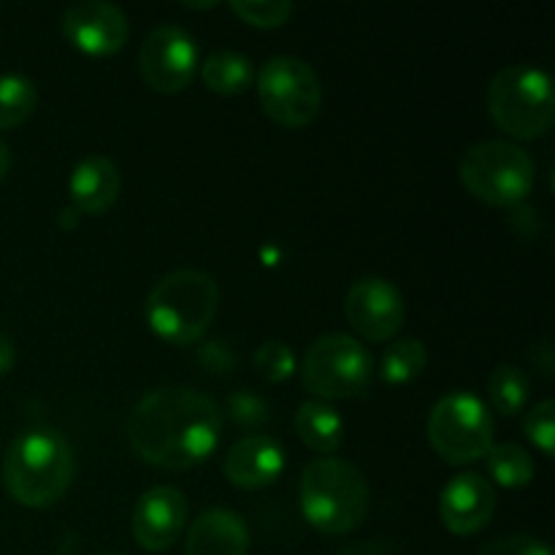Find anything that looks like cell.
Masks as SVG:
<instances>
[{
    "instance_id": "24",
    "label": "cell",
    "mask_w": 555,
    "mask_h": 555,
    "mask_svg": "<svg viewBox=\"0 0 555 555\" xmlns=\"http://www.w3.org/2000/svg\"><path fill=\"white\" fill-rule=\"evenodd\" d=\"M231 11L242 22L255 27H282L293 14V3L287 0H231Z\"/></svg>"
},
{
    "instance_id": "26",
    "label": "cell",
    "mask_w": 555,
    "mask_h": 555,
    "mask_svg": "<svg viewBox=\"0 0 555 555\" xmlns=\"http://www.w3.org/2000/svg\"><path fill=\"white\" fill-rule=\"evenodd\" d=\"M524 431L534 448L542 450V455L553 459L555 453V401L542 399L526 412L524 417Z\"/></svg>"
},
{
    "instance_id": "10",
    "label": "cell",
    "mask_w": 555,
    "mask_h": 555,
    "mask_svg": "<svg viewBox=\"0 0 555 555\" xmlns=\"http://www.w3.org/2000/svg\"><path fill=\"white\" fill-rule=\"evenodd\" d=\"M139 70L144 85L155 92H182L198 70L195 38L179 25L155 27L139 49Z\"/></svg>"
},
{
    "instance_id": "16",
    "label": "cell",
    "mask_w": 555,
    "mask_h": 555,
    "mask_svg": "<svg viewBox=\"0 0 555 555\" xmlns=\"http://www.w3.org/2000/svg\"><path fill=\"white\" fill-rule=\"evenodd\" d=\"M122 190V173L106 155H90L79 160L70 173V206L79 215H103L112 209Z\"/></svg>"
},
{
    "instance_id": "20",
    "label": "cell",
    "mask_w": 555,
    "mask_h": 555,
    "mask_svg": "<svg viewBox=\"0 0 555 555\" xmlns=\"http://www.w3.org/2000/svg\"><path fill=\"white\" fill-rule=\"evenodd\" d=\"M428 366V350L415 336H404L399 341H390L379 358V377L388 385H406L423 374Z\"/></svg>"
},
{
    "instance_id": "29",
    "label": "cell",
    "mask_w": 555,
    "mask_h": 555,
    "mask_svg": "<svg viewBox=\"0 0 555 555\" xmlns=\"http://www.w3.org/2000/svg\"><path fill=\"white\" fill-rule=\"evenodd\" d=\"M14 361H16L14 345H11L9 336L0 331V374H9L11 369H14Z\"/></svg>"
},
{
    "instance_id": "27",
    "label": "cell",
    "mask_w": 555,
    "mask_h": 555,
    "mask_svg": "<svg viewBox=\"0 0 555 555\" xmlns=\"http://www.w3.org/2000/svg\"><path fill=\"white\" fill-rule=\"evenodd\" d=\"M477 555H551V547L534 537H504L482 547Z\"/></svg>"
},
{
    "instance_id": "11",
    "label": "cell",
    "mask_w": 555,
    "mask_h": 555,
    "mask_svg": "<svg viewBox=\"0 0 555 555\" xmlns=\"http://www.w3.org/2000/svg\"><path fill=\"white\" fill-rule=\"evenodd\" d=\"M347 323L361 339L390 341L401 331L406 318V304L399 287L383 276H363L352 282L345 296Z\"/></svg>"
},
{
    "instance_id": "15",
    "label": "cell",
    "mask_w": 555,
    "mask_h": 555,
    "mask_svg": "<svg viewBox=\"0 0 555 555\" xmlns=\"http://www.w3.org/2000/svg\"><path fill=\"white\" fill-rule=\"evenodd\" d=\"M222 472L233 486L244 488V491L266 488L280 480V475L285 472V450L274 437L249 434L231 444L225 461H222Z\"/></svg>"
},
{
    "instance_id": "18",
    "label": "cell",
    "mask_w": 555,
    "mask_h": 555,
    "mask_svg": "<svg viewBox=\"0 0 555 555\" xmlns=\"http://www.w3.org/2000/svg\"><path fill=\"white\" fill-rule=\"evenodd\" d=\"M298 439L320 455H331L345 442V421L325 401H304L293 417Z\"/></svg>"
},
{
    "instance_id": "30",
    "label": "cell",
    "mask_w": 555,
    "mask_h": 555,
    "mask_svg": "<svg viewBox=\"0 0 555 555\" xmlns=\"http://www.w3.org/2000/svg\"><path fill=\"white\" fill-rule=\"evenodd\" d=\"M9 166H11V155H9V146L0 141V182H3V177L9 173Z\"/></svg>"
},
{
    "instance_id": "28",
    "label": "cell",
    "mask_w": 555,
    "mask_h": 555,
    "mask_svg": "<svg viewBox=\"0 0 555 555\" xmlns=\"http://www.w3.org/2000/svg\"><path fill=\"white\" fill-rule=\"evenodd\" d=\"M231 410L236 423H242V426H258V423L266 421V406L258 396L236 393L231 399Z\"/></svg>"
},
{
    "instance_id": "25",
    "label": "cell",
    "mask_w": 555,
    "mask_h": 555,
    "mask_svg": "<svg viewBox=\"0 0 555 555\" xmlns=\"http://www.w3.org/2000/svg\"><path fill=\"white\" fill-rule=\"evenodd\" d=\"M255 372L266 379V383H285L296 372V358L285 341H263L253 356Z\"/></svg>"
},
{
    "instance_id": "31",
    "label": "cell",
    "mask_w": 555,
    "mask_h": 555,
    "mask_svg": "<svg viewBox=\"0 0 555 555\" xmlns=\"http://www.w3.org/2000/svg\"><path fill=\"white\" fill-rule=\"evenodd\" d=\"M70 217H81V215H79V211H76V209H74V206H68V209H65V211H63V215H60V220H57V222H60V225H63V228H74V225H76V222H74V220H70Z\"/></svg>"
},
{
    "instance_id": "23",
    "label": "cell",
    "mask_w": 555,
    "mask_h": 555,
    "mask_svg": "<svg viewBox=\"0 0 555 555\" xmlns=\"http://www.w3.org/2000/svg\"><path fill=\"white\" fill-rule=\"evenodd\" d=\"M38 106V90L27 76H0V130L20 128Z\"/></svg>"
},
{
    "instance_id": "32",
    "label": "cell",
    "mask_w": 555,
    "mask_h": 555,
    "mask_svg": "<svg viewBox=\"0 0 555 555\" xmlns=\"http://www.w3.org/2000/svg\"><path fill=\"white\" fill-rule=\"evenodd\" d=\"M184 9H215V3H182Z\"/></svg>"
},
{
    "instance_id": "14",
    "label": "cell",
    "mask_w": 555,
    "mask_h": 555,
    "mask_svg": "<svg viewBox=\"0 0 555 555\" xmlns=\"http://www.w3.org/2000/svg\"><path fill=\"white\" fill-rule=\"evenodd\" d=\"M496 513V493L491 480L477 472L455 475L439 496V518L455 537H469L486 529Z\"/></svg>"
},
{
    "instance_id": "2",
    "label": "cell",
    "mask_w": 555,
    "mask_h": 555,
    "mask_svg": "<svg viewBox=\"0 0 555 555\" xmlns=\"http://www.w3.org/2000/svg\"><path fill=\"white\" fill-rule=\"evenodd\" d=\"M76 455L68 439L54 428H27L3 461V482L16 504L47 509L68 493L74 482Z\"/></svg>"
},
{
    "instance_id": "3",
    "label": "cell",
    "mask_w": 555,
    "mask_h": 555,
    "mask_svg": "<svg viewBox=\"0 0 555 555\" xmlns=\"http://www.w3.org/2000/svg\"><path fill=\"white\" fill-rule=\"evenodd\" d=\"M220 309L215 276L198 269H177L152 285L144 304L150 328L168 345H193L209 331Z\"/></svg>"
},
{
    "instance_id": "22",
    "label": "cell",
    "mask_w": 555,
    "mask_h": 555,
    "mask_svg": "<svg viewBox=\"0 0 555 555\" xmlns=\"http://www.w3.org/2000/svg\"><path fill=\"white\" fill-rule=\"evenodd\" d=\"M488 401L499 415H518L529 404V377L518 366H507V363L493 369L488 377Z\"/></svg>"
},
{
    "instance_id": "7",
    "label": "cell",
    "mask_w": 555,
    "mask_h": 555,
    "mask_svg": "<svg viewBox=\"0 0 555 555\" xmlns=\"http://www.w3.org/2000/svg\"><path fill=\"white\" fill-rule=\"evenodd\" d=\"M428 442L450 466L486 459L493 448V417L486 401L466 390L442 396L428 412Z\"/></svg>"
},
{
    "instance_id": "21",
    "label": "cell",
    "mask_w": 555,
    "mask_h": 555,
    "mask_svg": "<svg viewBox=\"0 0 555 555\" xmlns=\"http://www.w3.org/2000/svg\"><path fill=\"white\" fill-rule=\"evenodd\" d=\"M488 472L502 488H524L534 480V459L520 444H493L486 455Z\"/></svg>"
},
{
    "instance_id": "8",
    "label": "cell",
    "mask_w": 555,
    "mask_h": 555,
    "mask_svg": "<svg viewBox=\"0 0 555 555\" xmlns=\"http://www.w3.org/2000/svg\"><path fill=\"white\" fill-rule=\"evenodd\" d=\"M309 393L320 399H356L374 377V358L356 336L323 334L309 345L301 363Z\"/></svg>"
},
{
    "instance_id": "4",
    "label": "cell",
    "mask_w": 555,
    "mask_h": 555,
    "mask_svg": "<svg viewBox=\"0 0 555 555\" xmlns=\"http://www.w3.org/2000/svg\"><path fill=\"white\" fill-rule=\"evenodd\" d=\"M301 513L323 534H350L366 520L372 507V491L366 477L350 461L323 455L304 469Z\"/></svg>"
},
{
    "instance_id": "1",
    "label": "cell",
    "mask_w": 555,
    "mask_h": 555,
    "mask_svg": "<svg viewBox=\"0 0 555 555\" xmlns=\"http://www.w3.org/2000/svg\"><path fill=\"white\" fill-rule=\"evenodd\" d=\"M125 434L141 461L157 469L184 472L217 450L222 437V410L201 390L188 385H163L135 401Z\"/></svg>"
},
{
    "instance_id": "19",
    "label": "cell",
    "mask_w": 555,
    "mask_h": 555,
    "mask_svg": "<svg viewBox=\"0 0 555 555\" xmlns=\"http://www.w3.org/2000/svg\"><path fill=\"white\" fill-rule=\"evenodd\" d=\"M198 68L204 85L217 95H242L255 81L253 60L236 49H220V52L209 54Z\"/></svg>"
},
{
    "instance_id": "12",
    "label": "cell",
    "mask_w": 555,
    "mask_h": 555,
    "mask_svg": "<svg viewBox=\"0 0 555 555\" xmlns=\"http://www.w3.org/2000/svg\"><path fill=\"white\" fill-rule=\"evenodd\" d=\"M63 33L85 54L108 57L128 43L130 22L119 5L106 0H81L63 11Z\"/></svg>"
},
{
    "instance_id": "5",
    "label": "cell",
    "mask_w": 555,
    "mask_h": 555,
    "mask_svg": "<svg viewBox=\"0 0 555 555\" xmlns=\"http://www.w3.org/2000/svg\"><path fill=\"white\" fill-rule=\"evenodd\" d=\"M486 103L496 128L520 141L545 135L555 119L551 76L529 63L499 70L488 85Z\"/></svg>"
},
{
    "instance_id": "9",
    "label": "cell",
    "mask_w": 555,
    "mask_h": 555,
    "mask_svg": "<svg viewBox=\"0 0 555 555\" xmlns=\"http://www.w3.org/2000/svg\"><path fill=\"white\" fill-rule=\"evenodd\" d=\"M258 98L269 119L282 128H307L323 106V85L312 65L293 54H276L260 65Z\"/></svg>"
},
{
    "instance_id": "17",
    "label": "cell",
    "mask_w": 555,
    "mask_h": 555,
    "mask_svg": "<svg viewBox=\"0 0 555 555\" xmlns=\"http://www.w3.org/2000/svg\"><path fill=\"white\" fill-rule=\"evenodd\" d=\"M249 545L247 520L225 507L201 513L188 531V555H247Z\"/></svg>"
},
{
    "instance_id": "13",
    "label": "cell",
    "mask_w": 555,
    "mask_h": 555,
    "mask_svg": "<svg viewBox=\"0 0 555 555\" xmlns=\"http://www.w3.org/2000/svg\"><path fill=\"white\" fill-rule=\"evenodd\" d=\"M188 499L173 486H155L141 493L133 509V537L144 551H168L188 526Z\"/></svg>"
},
{
    "instance_id": "6",
    "label": "cell",
    "mask_w": 555,
    "mask_h": 555,
    "mask_svg": "<svg viewBox=\"0 0 555 555\" xmlns=\"http://www.w3.org/2000/svg\"><path fill=\"white\" fill-rule=\"evenodd\" d=\"M461 184L477 201L491 206H518L537 182V166L524 146L513 141H480L469 146L459 166Z\"/></svg>"
}]
</instances>
